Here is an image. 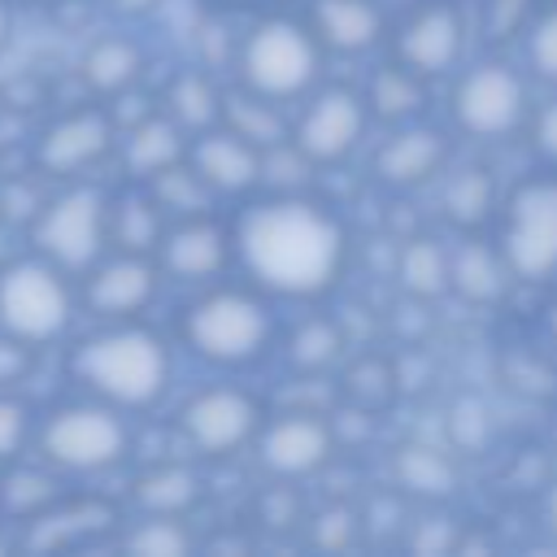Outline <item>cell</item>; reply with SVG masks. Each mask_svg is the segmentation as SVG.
I'll return each instance as SVG.
<instances>
[{
  "mask_svg": "<svg viewBox=\"0 0 557 557\" xmlns=\"http://www.w3.org/2000/svg\"><path fill=\"white\" fill-rule=\"evenodd\" d=\"M231 248H235V235L226 226H218L209 213H196V218H178L157 252H161V270L170 278H183V283H209L222 274V265L231 261Z\"/></svg>",
  "mask_w": 557,
  "mask_h": 557,
  "instance_id": "obj_16",
  "label": "cell"
},
{
  "mask_svg": "<svg viewBox=\"0 0 557 557\" xmlns=\"http://www.w3.org/2000/svg\"><path fill=\"white\" fill-rule=\"evenodd\" d=\"M165 109L183 131H209L222 122V91L213 87V78L205 70H183L170 91H165Z\"/></svg>",
  "mask_w": 557,
  "mask_h": 557,
  "instance_id": "obj_28",
  "label": "cell"
},
{
  "mask_svg": "<svg viewBox=\"0 0 557 557\" xmlns=\"http://www.w3.org/2000/svg\"><path fill=\"white\" fill-rule=\"evenodd\" d=\"M0 505L13 513V518H39L48 505H57V479L48 470H35V466H17L13 474H4L0 483Z\"/></svg>",
  "mask_w": 557,
  "mask_h": 557,
  "instance_id": "obj_35",
  "label": "cell"
},
{
  "mask_svg": "<svg viewBox=\"0 0 557 557\" xmlns=\"http://www.w3.org/2000/svg\"><path fill=\"white\" fill-rule=\"evenodd\" d=\"M44 4H48V0H44Z\"/></svg>",
  "mask_w": 557,
  "mask_h": 557,
  "instance_id": "obj_47",
  "label": "cell"
},
{
  "mask_svg": "<svg viewBox=\"0 0 557 557\" xmlns=\"http://www.w3.org/2000/svg\"><path fill=\"white\" fill-rule=\"evenodd\" d=\"M544 522H548V531H553V540H557V483H553L548 496H544Z\"/></svg>",
  "mask_w": 557,
  "mask_h": 557,
  "instance_id": "obj_43",
  "label": "cell"
},
{
  "mask_svg": "<svg viewBox=\"0 0 557 557\" xmlns=\"http://www.w3.org/2000/svg\"><path fill=\"white\" fill-rule=\"evenodd\" d=\"M313 35L322 39V48L357 57L379 44L383 9L374 0H313Z\"/></svg>",
  "mask_w": 557,
  "mask_h": 557,
  "instance_id": "obj_19",
  "label": "cell"
},
{
  "mask_svg": "<svg viewBox=\"0 0 557 557\" xmlns=\"http://www.w3.org/2000/svg\"><path fill=\"white\" fill-rule=\"evenodd\" d=\"M231 235L252 283L296 300L335 287L348 257L339 218L296 191H278L270 200L248 205Z\"/></svg>",
  "mask_w": 557,
  "mask_h": 557,
  "instance_id": "obj_1",
  "label": "cell"
},
{
  "mask_svg": "<svg viewBox=\"0 0 557 557\" xmlns=\"http://www.w3.org/2000/svg\"><path fill=\"white\" fill-rule=\"evenodd\" d=\"M30 435V413L22 400H13L9 392H0V461H13L22 453Z\"/></svg>",
  "mask_w": 557,
  "mask_h": 557,
  "instance_id": "obj_37",
  "label": "cell"
},
{
  "mask_svg": "<svg viewBox=\"0 0 557 557\" xmlns=\"http://www.w3.org/2000/svg\"><path fill=\"white\" fill-rule=\"evenodd\" d=\"M187 131L165 113H148V117H139L135 126H126V135H122V161H126V170L135 174V178H157L161 170H170V165H178V161H187V139H183Z\"/></svg>",
  "mask_w": 557,
  "mask_h": 557,
  "instance_id": "obj_20",
  "label": "cell"
},
{
  "mask_svg": "<svg viewBox=\"0 0 557 557\" xmlns=\"http://www.w3.org/2000/svg\"><path fill=\"white\" fill-rule=\"evenodd\" d=\"M148 191H152V200L161 205V213H174V218L209 213V205H213V196H218V191L196 174L191 161H178V165L161 170L157 178H148Z\"/></svg>",
  "mask_w": 557,
  "mask_h": 557,
  "instance_id": "obj_32",
  "label": "cell"
},
{
  "mask_svg": "<svg viewBox=\"0 0 557 557\" xmlns=\"http://www.w3.org/2000/svg\"><path fill=\"white\" fill-rule=\"evenodd\" d=\"M0 548H4V535H0Z\"/></svg>",
  "mask_w": 557,
  "mask_h": 557,
  "instance_id": "obj_46",
  "label": "cell"
},
{
  "mask_svg": "<svg viewBox=\"0 0 557 557\" xmlns=\"http://www.w3.org/2000/svg\"><path fill=\"white\" fill-rule=\"evenodd\" d=\"M139 70H144V57H139V48H135L131 39H122V35L96 39V44L87 48V57H83V83H87L91 91H100V96L131 91L135 78H139Z\"/></svg>",
  "mask_w": 557,
  "mask_h": 557,
  "instance_id": "obj_25",
  "label": "cell"
},
{
  "mask_svg": "<svg viewBox=\"0 0 557 557\" xmlns=\"http://www.w3.org/2000/svg\"><path fill=\"white\" fill-rule=\"evenodd\" d=\"M448 157V139L431 126H400L392 139H383L379 157H374V174L387 187H422L426 178H435L444 170Z\"/></svg>",
  "mask_w": 557,
  "mask_h": 557,
  "instance_id": "obj_18",
  "label": "cell"
},
{
  "mask_svg": "<svg viewBox=\"0 0 557 557\" xmlns=\"http://www.w3.org/2000/svg\"><path fill=\"white\" fill-rule=\"evenodd\" d=\"M157 278H161V270L148 261V252L100 257V261L87 270L83 300H87V309H91L96 318L131 322V318H139V313L152 305Z\"/></svg>",
  "mask_w": 557,
  "mask_h": 557,
  "instance_id": "obj_13",
  "label": "cell"
},
{
  "mask_svg": "<svg viewBox=\"0 0 557 557\" xmlns=\"http://www.w3.org/2000/svg\"><path fill=\"white\" fill-rule=\"evenodd\" d=\"M74 318V292L65 283V270L48 257H9L0 265V331L48 344L61 339Z\"/></svg>",
  "mask_w": 557,
  "mask_h": 557,
  "instance_id": "obj_5",
  "label": "cell"
},
{
  "mask_svg": "<svg viewBox=\"0 0 557 557\" xmlns=\"http://www.w3.org/2000/svg\"><path fill=\"white\" fill-rule=\"evenodd\" d=\"M396 283L413 300H435L453 287V257L435 239H409L396 257Z\"/></svg>",
  "mask_w": 557,
  "mask_h": 557,
  "instance_id": "obj_27",
  "label": "cell"
},
{
  "mask_svg": "<svg viewBox=\"0 0 557 557\" xmlns=\"http://www.w3.org/2000/svg\"><path fill=\"white\" fill-rule=\"evenodd\" d=\"M74 379L117 409H148L170 387V352L148 326L117 322L74 348Z\"/></svg>",
  "mask_w": 557,
  "mask_h": 557,
  "instance_id": "obj_2",
  "label": "cell"
},
{
  "mask_svg": "<svg viewBox=\"0 0 557 557\" xmlns=\"http://www.w3.org/2000/svg\"><path fill=\"white\" fill-rule=\"evenodd\" d=\"M500 252L522 283H540L557 274V178L535 174L518 183L505 200Z\"/></svg>",
  "mask_w": 557,
  "mask_h": 557,
  "instance_id": "obj_8",
  "label": "cell"
},
{
  "mask_svg": "<svg viewBox=\"0 0 557 557\" xmlns=\"http://www.w3.org/2000/svg\"><path fill=\"white\" fill-rule=\"evenodd\" d=\"M527 83L505 61H483L466 70L453 87V122L474 139H505L527 122Z\"/></svg>",
  "mask_w": 557,
  "mask_h": 557,
  "instance_id": "obj_9",
  "label": "cell"
},
{
  "mask_svg": "<svg viewBox=\"0 0 557 557\" xmlns=\"http://www.w3.org/2000/svg\"><path fill=\"white\" fill-rule=\"evenodd\" d=\"M183 339L213 366H248L270 344V309L239 287L205 292L183 313Z\"/></svg>",
  "mask_w": 557,
  "mask_h": 557,
  "instance_id": "obj_4",
  "label": "cell"
},
{
  "mask_svg": "<svg viewBox=\"0 0 557 557\" xmlns=\"http://www.w3.org/2000/svg\"><path fill=\"white\" fill-rule=\"evenodd\" d=\"M178 431L183 440L205 453V457H231L244 444L257 440L261 431V405L252 392L235 387V383H213L205 392H196L183 413H178Z\"/></svg>",
  "mask_w": 557,
  "mask_h": 557,
  "instance_id": "obj_10",
  "label": "cell"
},
{
  "mask_svg": "<svg viewBox=\"0 0 557 557\" xmlns=\"http://www.w3.org/2000/svg\"><path fill=\"white\" fill-rule=\"evenodd\" d=\"M322 70V39L313 26H300L292 17H265L248 30L239 48V78L244 87L270 96V100H296L318 83Z\"/></svg>",
  "mask_w": 557,
  "mask_h": 557,
  "instance_id": "obj_3",
  "label": "cell"
},
{
  "mask_svg": "<svg viewBox=\"0 0 557 557\" xmlns=\"http://www.w3.org/2000/svg\"><path fill=\"white\" fill-rule=\"evenodd\" d=\"M35 252L61 270H91L109 239V200L96 187H65L44 200L30 222Z\"/></svg>",
  "mask_w": 557,
  "mask_h": 557,
  "instance_id": "obj_7",
  "label": "cell"
},
{
  "mask_svg": "<svg viewBox=\"0 0 557 557\" xmlns=\"http://www.w3.org/2000/svg\"><path fill=\"white\" fill-rule=\"evenodd\" d=\"M548 335H553V348H557V309H553V318H548Z\"/></svg>",
  "mask_w": 557,
  "mask_h": 557,
  "instance_id": "obj_45",
  "label": "cell"
},
{
  "mask_svg": "<svg viewBox=\"0 0 557 557\" xmlns=\"http://www.w3.org/2000/svg\"><path fill=\"white\" fill-rule=\"evenodd\" d=\"M339 348H344L339 326L326 322V318H309V322H300V326L292 331V339H287V361H292L296 370H305V374H318V370H326V366L339 357Z\"/></svg>",
  "mask_w": 557,
  "mask_h": 557,
  "instance_id": "obj_34",
  "label": "cell"
},
{
  "mask_svg": "<svg viewBox=\"0 0 557 557\" xmlns=\"http://www.w3.org/2000/svg\"><path fill=\"white\" fill-rule=\"evenodd\" d=\"M200 500V474L191 466H178V461H165L148 474L135 479V505L144 513H174L183 518L187 509H196Z\"/></svg>",
  "mask_w": 557,
  "mask_h": 557,
  "instance_id": "obj_26",
  "label": "cell"
},
{
  "mask_svg": "<svg viewBox=\"0 0 557 557\" xmlns=\"http://www.w3.org/2000/svg\"><path fill=\"white\" fill-rule=\"evenodd\" d=\"M335 453V431L305 409H287L257 431V457L278 479H309Z\"/></svg>",
  "mask_w": 557,
  "mask_h": 557,
  "instance_id": "obj_12",
  "label": "cell"
},
{
  "mask_svg": "<svg viewBox=\"0 0 557 557\" xmlns=\"http://www.w3.org/2000/svg\"><path fill=\"white\" fill-rule=\"evenodd\" d=\"M161 235V205L152 200V191L109 205V239L122 252H157Z\"/></svg>",
  "mask_w": 557,
  "mask_h": 557,
  "instance_id": "obj_30",
  "label": "cell"
},
{
  "mask_svg": "<svg viewBox=\"0 0 557 557\" xmlns=\"http://www.w3.org/2000/svg\"><path fill=\"white\" fill-rule=\"evenodd\" d=\"M392 474L405 492L422 496V500H444L457 487V466L448 453L431 448V444H405L392 457Z\"/></svg>",
  "mask_w": 557,
  "mask_h": 557,
  "instance_id": "obj_24",
  "label": "cell"
},
{
  "mask_svg": "<svg viewBox=\"0 0 557 557\" xmlns=\"http://www.w3.org/2000/svg\"><path fill=\"white\" fill-rule=\"evenodd\" d=\"M113 527V509L100 505V500H74V505H48L39 518H30V535L26 544L30 548H57V544H70V540H87L96 531Z\"/></svg>",
  "mask_w": 557,
  "mask_h": 557,
  "instance_id": "obj_23",
  "label": "cell"
},
{
  "mask_svg": "<svg viewBox=\"0 0 557 557\" xmlns=\"http://www.w3.org/2000/svg\"><path fill=\"white\" fill-rule=\"evenodd\" d=\"M222 126H231L235 135H244L261 152L292 139V122L278 109V100H270V96H261L252 87H239V91H226L222 96Z\"/></svg>",
  "mask_w": 557,
  "mask_h": 557,
  "instance_id": "obj_22",
  "label": "cell"
},
{
  "mask_svg": "<svg viewBox=\"0 0 557 557\" xmlns=\"http://www.w3.org/2000/svg\"><path fill=\"white\" fill-rule=\"evenodd\" d=\"M513 270L500 252V244H483V239H470L457 257H453V292L470 305H496L509 287Z\"/></svg>",
  "mask_w": 557,
  "mask_h": 557,
  "instance_id": "obj_21",
  "label": "cell"
},
{
  "mask_svg": "<svg viewBox=\"0 0 557 557\" xmlns=\"http://www.w3.org/2000/svg\"><path fill=\"white\" fill-rule=\"evenodd\" d=\"M191 531L183 527V518L174 513H144L126 535H122V548L135 553V557H183L191 548Z\"/></svg>",
  "mask_w": 557,
  "mask_h": 557,
  "instance_id": "obj_33",
  "label": "cell"
},
{
  "mask_svg": "<svg viewBox=\"0 0 557 557\" xmlns=\"http://www.w3.org/2000/svg\"><path fill=\"white\" fill-rule=\"evenodd\" d=\"M113 148V122L100 109H74L44 126L35 144V165L52 178H74L91 170Z\"/></svg>",
  "mask_w": 557,
  "mask_h": 557,
  "instance_id": "obj_14",
  "label": "cell"
},
{
  "mask_svg": "<svg viewBox=\"0 0 557 557\" xmlns=\"http://www.w3.org/2000/svg\"><path fill=\"white\" fill-rule=\"evenodd\" d=\"M366 122H370L366 96L348 87H326L300 109V117L292 122V139L313 165H335L357 152Z\"/></svg>",
  "mask_w": 557,
  "mask_h": 557,
  "instance_id": "obj_11",
  "label": "cell"
},
{
  "mask_svg": "<svg viewBox=\"0 0 557 557\" xmlns=\"http://www.w3.org/2000/svg\"><path fill=\"white\" fill-rule=\"evenodd\" d=\"M496 209V178L483 165H466L457 174H448L444 183V218L461 231H474L492 218Z\"/></svg>",
  "mask_w": 557,
  "mask_h": 557,
  "instance_id": "obj_29",
  "label": "cell"
},
{
  "mask_svg": "<svg viewBox=\"0 0 557 557\" xmlns=\"http://www.w3.org/2000/svg\"><path fill=\"white\" fill-rule=\"evenodd\" d=\"M422 74H413L409 65H383L374 70L370 78V91H366V104L370 113H379L383 122H409L418 109H422Z\"/></svg>",
  "mask_w": 557,
  "mask_h": 557,
  "instance_id": "obj_31",
  "label": "cell"
},
{
  "mask_svg": "<svg viewBox=\"0 0 557 557\" xmlns=\"http://www.w3.org/2000/svg\"><path fill=\"white\" fill-rule=\"evenodd\" d=\"M461 44H466V26H461V13L444 0L435 4H422L396 35V61L409 65L413 74L422 78H435V74H448L461 57Z\"/></svg>",
  "mask_w": 557,
  "mask_h": 557,
  "instance_id": "obj_15",
  "label": "cell"
},
{
  "mask_svg": "<svg viewBox=\"0 0 557 557\" xmlns=\"http://www.w3.org/2000/svg\"><path fill=\"white\" fill-rule=\"evenodd\" d=\"M187 161L196 165V174L218 191V196H244L261 183V161L265 152L257 144H248L244 135H235L231 126H209L187 144Z\"/></svg>",
  "mask_w": 557,
  "mask_h": 557,
  "instance_id": "obj_17",
  "label": "cell"
},
{
  "mask_svg": "<svg viewBox=\"0 0 557 557\" xmlns=\"http://www.w3.org/2000/svg\"><path fill=\"white\" fill-rule=\"evenodd\" d=\"M30 366H35V344L0 331V392H9L13 383H22L30 374Z\"/></svg>",
  "mask_w": 557,
  "mask_h": 557,
  "instance_id": "obj_38",
  "label": "cell"
},
{
  "mask_svg": "<svg viewBox=\"0 0 557 557\" xmlns=\"http://www.w3.org/2000/svg\"><path fill=\"white\" fill-rule=\"evenodd\" d=\"M527 57H531V70L540 78L557 83V4L531 17V26H527Z\"/></svg>",
  "mask_w": 557,
  "mask_h": 557,
  "instance_id": "obj_36",
  "label": "cell"
},
{
  "mask_svg": "<svg viewBox=\"0 0 557 557\" xmlns=\"http://www.w3.org/2000/svg\"><path fill=\"white\" fill-rule=\"evenodd\" d=\"M161 4H165V0H113V9L126 13V17H144V13L161 9Z\"/></svg>",
  "mask_w": 557,
  "mask_h": 557,
  "instance_id": "obj_42",
  "label": "cell"
},
{
  "mask_svg": "<svg viewBox=\"0 0 557 557\" xmlns=\"http://www.w3.org/2000/svg\"><path fill=\"white\" fill-rule=\"evenodd\" d=\"M531 17V0H487V30L500 39Z\"/></svg>",
  "mask_w": 557,
  "mask_h": 557,
  "instance_id": "obj_40",
  "label": "cell"
},
{
  "mask_svg": "<svg viewBox=\"0 0 557 557\" xmlns=\"http://www.w3.org/2000/svg\"><path fill=\"white\" fill-rule=\"evenodd\" d=\"M352 531H357V522H352L348 509H326V513L313 518V540L322 548H344L352 540Z\"/></svg>",
  "mask_w": 557,
  "mask_h": 557,
  "instance_id": "obj_39",
  "label": "cell"
},
{
  "mask_svg": "<svg viewBox=\"0 0 557 557\" xmlns=\"http://www.w3.org/2000/svg\"><path fill=\"white\" fill-rule=\"evenodd\" d=\"M535 148H540V157H548L553 165H557V100H548L544 109H540V117H535Z\"/></svg>",
  "mask_w": 557,
  "mask_h": 557,
  "instance_id": "obj_41",
  "label": "cell"
},
{
  "mask_svg": "<svg viewBox=\"0 0 557 557\" xmlns=\"http://www.w3.org/2000/svg\"><path fill=\"white\" fill-rule=\"evenodd\" d=\"M9 30H13V4H9V0H0V48L9 44Z\"/></svg>",
  "mask_w": 557,
  "mask_h": 557,
  "instance_id": "obj_44",
  "label": "cell"
},
{
  "mask_svg": "<svg viewBox=\"0 0 557 557\" xmlns=\"http://www.w3.org/2000/svg\"><path fill=\"white\" fill-rule=\"evenodd\" d=\"M39 448H44V461L57 470L100 474L126 457L131 435H126L117 405L78 400V405H61L57 413H48V422L39 431Z\"/></svg>",
  "mask_w": 557,
  "mask_h": 557,
  "instance_id": "obj_6",
  "label": "cell"
}]
</instances>
